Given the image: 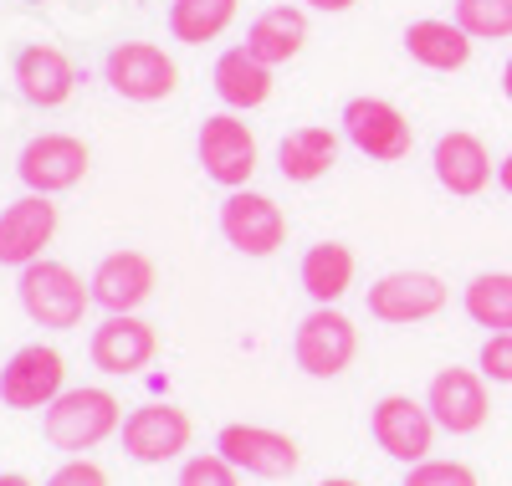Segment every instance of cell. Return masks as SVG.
<instances>
[{"label":"cell","instance_id":"1","mask_svg":"<svg viewBox=\"0 0 512 486\" xmlns=\"http://www.w3.org/2000/svg\"><path fill=\"white\" fill-rule=\"evenodd\" d=\"M16 297L26 307V318L36 328H77L82 313L93 307V287H82V277L67 267V261H31L21 267V282H16Z\"/></svg>","mask_w":512,"mask_h":486},{"label":"cell","instance_id":"27","mask_svg":"<svg viewBox=\"0 0 512 486\" xmlns=\"http://www.w3.org/2000/svg\"><path fill=\"white\" fill-rule=\"evenodd\" d=\"M456 26L472 41L512 36V0H456Z\"/></svg>","mask_w":512,"mask_h":486},{"label":"cell","instance_id":"12","mask_svg":"<svg viewBox=\"0 0 512 486\" xmlns=\"http://www.w3.org/2000/svg\"><path fill=\"white\" fill-rule=\"evenodd\" d=\"M221 236L241 256H272L287 241V215L277 210V200L256 190H231L221 205Z\"/></svg>","mask_w":512,"mask_h":486},{"label":"cell","instance_id":"11","mask_svg":"<svg viewBox=\"0 0 512 486\" xmlns=\"http://www.w3.org/2000/svg\"><path fill=\"white\" fill-rule=\"evenodd\" d=\"M16 174L31 195H62L88 174V144L72 139V134H36L21 149Z\"/></svg>","mask_w":512,"mask_h":486},{"label":"cell","instance_id":"19","mask_svg":"<svg viewBox=\"0 0 512 486\" xmlns=\"http://www.w3.org/2000/svg\"><path fill=\"white\" fill-rule=\"evenodd\" d=\"M431 164H436L441 190H451V195H482L487 180H492V154L477 134H466V128H451V134L436 139Z\"/></svg>","mask_w":512,"mask_h":486},{"label":"cell","instance_id":"34","mask_svg":"<svg viewBox=\"0 0 512 486\" xmlns=\"http://www.w3.org/2000/svg\"><path fill=\"white\" fill-rule=\"evenodd\" d=\"M0 486H31V481H26L21 471H6V476H0Z\"/></svg>","mask_w":512,"mask_h":486},{"label":"cell","instance_id":"37","mask_svg":"<svg viewBox=\"0 0 512 486\" xmlns=\"http://www.w3.org/2000/svg\"><path fill=\"white\" fill-rule=\"evenodd\" d=\"M26 6H47V0H26Z\"/></svg>","mask_w":512,"mask_h":486},{"label":"cell","instance_id":"13","mask_svg":"<svg viewBox=\"0 0 512 486\" xmlns=\"http://www.w3.org/2000/svg\"><path fill=\"white\" fill-rule=\"evenodd\" d=\"M57 236V205L52 195H21L0 210V267H31Z\"/></svg>","mask_w":512,"mask_h":486},{"label":"cell","instance_id":"18","mask_svg":"<svg viewBox=\"0 0 512 486\" xmlns=\"http://www.w3.org/2000/svg\"><path fill=\"white\" fill-rule=\"evenodd\" d=\"M77 87V67L57 47H21L16 52V93L31 108H62Z\"/></svg>","mask_w":512,"mask_h":486},{"label":"cell","instance_id":"8","mask_svg":"<svg viewBox=\"0 0 512 486\" xmlns=\"http://www.w3.org/2000/svg\"><path fill=\"white\" fill-rule=\"evenodd\" d=\"M67 384V364L62 353L47 343H26L11 353V364L0 369V400L11 410H47Z\"/></svg>","mask_w":512,"mask_h":486},{"label":"cell","instance_id":"28","mask_svg":"<svg viewBox=\"0 0 512 486\" xmlns=\"http://www.w3.org/2000/svg\"><path fill=\"white\" fill-rule=\"evenodd\" d=\"M180 486H241L236 481V466L226 461V456H190L185 466H180Z\"/></svg>","mask_w":512,"mask_h":486},{"label":"cell","instance_id":"14","mask_svg":"<svg viewBox=\"0 0 512 486\" xmlns=\"http://www.w3.org/2000/svg\"><path fill=\"white\" fill-rule=\"evenodd\" d=\"M364 302L379 323H425L446 307V282L436 272H390L369 287Z\"/></svg>","mask_w":512,"mask_h":486},{"label":"cell","instance_id":"24","mask_svg":"<svg viewBox=\"0 0 512 486\" xmlns=\"http://www.w3.org/2000/svg\"><path fill=\"white\" fill-rule=\"evenodd\" d=\"M297 277H303V292H308L318 307H333L338 297L354 287V251H349L344 241H318V246H308Z\"/></svg>","mask_w":512,"mask_h":486},{"label":"cell","instance_id":"31","mask_svg":"<svg viewBox=\"0 0 512 486\" xmlns=\"http://www.w3.org/2000/svg\"><path fill=\"white\" fill-rule=\"evenodd\" d=\"M47 486H108V476H103V466H93V461H67V466H57V471L47 476Z\"/></svg>","mask_w":512,"mask_h":486},{"label":"cell","instance_id":"26","mask_svg":"<svg viewBox=\"0 0 512 486\" xmlns=\"http://www.w3.org/2000/svg\"><path fill=\"white\" fill-rule=\"evenodd\" d=\"M466 318L487 333H512V272H482L461 292Z\"/></svg>","mask_w":512,"mask_h":486},{"label":"cell","instance_id":"6","mask_svg":"<svg viewBox=\"0 0 512 486\" xmlns=\"http://www.w3.org/2000/svg\"><path fill=\"white\" fill-rule=\"evenodd\" d=\"M216 456H226L236 471L246 476H262V481H282L297 471V440L267 425H221L216 435Z\"/></svg>","mask_w":512,"mask_h":486},{"label":"cell","instance_id":"16","mask_svg":"<svg viewBox=\"0 0 512 486\" xmlns=\"http://www.w3.org/2000/svg\"><path fill=\"white\" fill-rule=\"evenodd\" d=\"M154 348H159L154 328H149L144 318H134V313H108V318L93 328V343H88L93 369H103V374H113V379L139 374V369L154 359Z\"/></svg>","mask_w":512,"mask_h":486},{"label":"cell","instance_id":"36","mask_svg":"<svg viewBox=\"0 0 512 486\" xmlns=\"http://www.w3.org/2000/svg\"><path fill=\"white\" fill-rule=\"evenodd\" d=\"M318 486H359V481H349V476H328V481H318Z\"/></svg>","mask_w":512,"mask_h":486},{"label":"cell","instance_id":"32","mask_svg":"<svg viewBox=\"0 0 512 486\" xmlns=\"http://www.w3.org/2000/svg\"><path fill=\"white\" fill-rule=\"evenodd\" d=\"M303 6H313V11H328V16H344V11H354L359 0H303Z\"/></svg>","mask_w":512,"mask_h":486},{"label":"cell","instance_id":"10","mask_svg":"<svg viewBox=\"0 0 512 486\" xmlns=\"http://www.w3.org/2000/svg\"><path fill=\"white\" fill-rule=\"evenodd\" d=\"M195 154L205 164V174L226 190H241L251 174H256V139L251 128L236 118V113H216L200 123V139H195Z\"/></svg>","mask_w":512,"mask_h":486},{"label":"cell","instance_id":"7","mask_svg":"<svg viewBox=\"0 0 512 486\" xmlns=\"http://www.w3.org/2000/svg\"><path fill=\"white\" fill-rule=\"evenodd\" d=\"M344 134L359 154L379 159V164H395L410 154L415 144V128L410 118L395 108V103H384V98H349L344 103Z\"/></svg>","mask_w":512,"mask_h":486},{"label":"cell","instance_id":"35","mask_svg":"<svg viewBox=\"0 0 512 486\" xmlns=\"http://www.w3.org/2000/svg\"><path fill=\"white\" fill-rule=\"evenodd\" d=\"M502 93H507V103H512V57H507V67H502Z\"/></svg>","mask_w":512,"mask_h":486},{"label":"cell","instance_id":"21","mask_svg":"<svg viewBox=\"0 0 512 486\" xmlns=\"http://www.w3.org/2000/svg\"><path fill=\"white\" fill-rule=\"evenodd\" d=\"M405 52L431 72H461L466 62H472V36H466L456 21L425 16V21L405 26Z\"/></svg>","mask_w":512,"mask_h":486},{"label":"cell","instance_id":"20","mask_svg":"<svg viewBox=\"0 0 512 486\" xmlns=\"http://www.w3.org/2000/svg\"><path fill=\"white\" fill-rule=\"evenodd\" d=\"M303 41H308V16L297 6H272L246 26V52L256 62H267V67L292 62L297 52H303Z\"/></svg>","mask_w":512,"mask_h":486},{"label":"cell","instance_id":"25","mask_svg":"<svg viewBox=\"0 0 512 486\" xmlns=\"http://www.w3.org/2000/svg\"><path fill=\"white\" fill-rule=\"evenodd\" d=\"M236 21V0H169V36L185 47H205Z\"/></svg>","mask_w":512,"mask_h":486},{"label":"cell","instance_id":"33","mask_svg":"<svg viewBox=\"0 0 512 486\" xmlns=\"http://www.w3.org/2000/svg\"><path fill=\"white\" fill-rule=\"evenodd\" d=\"M497 185H502V190H507V195H512V154H507V159H502V164H497Z\"/></svg>","mask_w":512,"mask_h":486},{"label":"cell","instance_id":"2","mask_svg":"<svg viewBox=\"0 0 512 486\" xmlns=\"http://www.w3.org/2000/svg\"><path fill=\"white\" fill-rule=\"evenodd\" d=\"M118 425H123V410H118L113 394L98 389V384L62 389L57 400L47 405V420H41V430H47V440L57 451H93L98 440H108Z\"/></svg>","mask_w":512,"mask_h":486},{"label":"cell","instance_id":"9","mask_svg":"<svg viewBox=\"0 0 512 486\" xmlns=\"http://www.w3.org/2000/svg\"><path fill=\"white\" fill-rule=\"evenodd\" d=\"M118 435L123 456H134L139 466H164L190 446V415L180 405H139L123 415Z\"/></svg>","mask_w":512,"mask_h":486},{"label":"cell","instance_id":"22","mask_svg":"<svg viewBox=\"0 0 512 486\" xmlns=\"http://www.w3.org/2000/svg\"><path fill=\"white\" fill-rule=\"evenodd\" d=\"M333 164H338V134L333 128L308 123V128H292V134L277 144V169H282V180H292V185L323 180Z\"/></svg>","mask_w":512,"mask_h":486},{"label":"cell","instance_id":"3","mask_svg":"<svg viewBox=\"0 0 512 486\" xmlns=\"http://www.w3.org/2000/svg\"><path fill=\"white\" fill-rule=\"evenodd\" d=\"M103 77L128 103H159L180 87L175 57H169L164 47H154V41H118V47L103 57Z\"/></svg>","mask_w":512,"mask_h":486},{"label":"cell","instance_id":"17","mask_svg":"<svg viewBox=\"0 0 512 486\" xmlns=\"http://www.w3.org/2000/svg\"><path fill=\"white\" fill-rule=\"evenodd\" d=\"M154 282H159V272L144 251H108L88 277L93 302L108 307V313H134L139 302H149Z\"/></svg>","mask_w":512,"mask_h":486},{"label":"cell","instance_id":"23","mask_svg":"<svg viewBox=\"0 0 512 486\" xmlns=\"http://www.w3.org/2000/svg\"><path fill=\"white\" fill-rule=\"evenodd\" d=\"M210 82H216L221 103L236 108V113L262 108V103L272 98V67H267V62H256L246 47L221 52V57H216V77H210Z\"/></svg>","mask_w":512,"mask_h":486},{"label":"cell","instance_id":"29","mask_svg":"<svg viewBox=\"0 0 512 486\" xmlns=\"http://www.w3.org/2000/svg\"><path fill=\"white\" fill-rule=\"evenodd\" d=\"M405 486H477V471L461 461H420L410 466Z\"/></svg>","mask_w":512,"mask_h":486},{"label":"cell","instance_id":"30","mask_svg":"<svg viewBox=\"0 0 512 486\" xmlns=\"http://www.w3.org/2000/svg\"><path fill=\"white\" fill-rule=\"evenodd\" d=\"M477 364H482V379H492V384H512V333H487Z\"/></svg>","mask_w":512,"mask_h":486},{"label":"cell","instance_id":"5","mask_svg":"<svg viewBox=\"0 0 512 486\" xmlns=\"http://www.w3.org/2000/svg\"><path fill=\"white\" fill-rule=\"evenodd\" d=\"M369 435L384 456H395L405 466L431 461V440H436V420L425 405H415L410 394H384L369 415Z\"/></svg>","mask_w":512,"mask_h":486},{"label":"cell","instance_id":"15","mask_svg":"<svg viewBox=\"0 0 512 486\" xmlns=\"http://www.w3.org/2000/svg\"><path fill=\"white\" fill-rule=\"evenodd\" d=\"M425 410H431L436 430L446 435H472L487 420V379L472 369H441L425 389Z\"/></svg>","mask_w":512,"mask_h":486},{"label":"cell","instance_id":"4","mask_svg":"<svg viewBox=\"0 0 512 486\" xmlns=\"http://www.w3.org/2000/svg\"><path fill=\"white\" fill-rule=\"evenodd\" d=\"M354 353H359V333L338 307H318V313H308L292 333V359L313 379H338L354 364Z\"/></svg>","mask_w":512,"mask_h":486}]
</instances>
